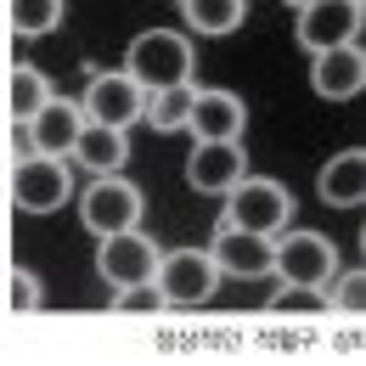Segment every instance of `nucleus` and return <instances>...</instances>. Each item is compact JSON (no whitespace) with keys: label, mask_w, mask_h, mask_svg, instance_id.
<instances>
[{"label":"nucleus","mask_w":366,"mask_h":366,"mask_svg":"<svg viewBox=\"0 0 366 366\" xmlns=\"http://www.w3.org/2000/svg\"><path fill=\"white\" fill-rule=\"evenodd\" d=\"M310 85H316V96H327V102H350V96H361L366 91V56L355 46L316 51V62H310Z\"/></svg>","instance_id":"obj_12"},{"label":"nucleus","mask_w":366,"mask_h":366,"mask_svg":"<svg viewBox=\"0 0 366 366\" xmlns=\"http://www.w3.org/2000/svg\"><path fill=\"white\" fill-rule=\"evenodd\" d=\"M321 203H332V209H361L366 203V152L361 147L338 152L321 169Z\"/></svg>","instance_id":"obj_15"},{"label":"nucleus","mask_w":366,"mask_h":366,"mask_svg":"<svg viewBox=\"0 0 366 366\" xmlns=\"http://www.w3.org/2000/svg\"><path fill=\"white\" fill-rule=\"evenodd\" d=\"M141 209H147V197H141L130 181H119V175H96V181L85 186V197H79V220H85L96 237L141 226Z\"/></svg>","instance_id":"obj_6"},{"label":"nucleus","mask_w":366,"mask_h":366,"mask_svg":"<svg viewBox=\"0 0 366 366\" xmlns=\"http://www.w3.org/2000/svg\"><path fill=\"white\" fill-rule=\"evenodd\" d=\"M287 220H293V197H287V186L271 181V175H242V181L226 192V226L276 237V231H287Z\"/></svg>","instance_id":"obj_2"},{"label":"nucleus","mask_w":366,"mask_h":366,"mask_svg":"<svg viewBox=\"0 0 366 366\" xmlns=\"http://www.w3.org/2000/svg\"><path fill=\"white\" fill-rule=\"evenodd\" d=\"M46 102H51V79L40 74V68L17 62V68H11V79H6V107H11V119H17V124H29Z\"/></svg>","instance_id":"obj_18"},{"label":"nucleus","mask_w":366,"mask_h":366,"mask_svg":"<svg viewBox=\"0 0 366 366\" xmlns=\"http://www.w3.org/2000/svg\"><path fill=\"white\" fill-rule=\"evenodd\" d=\"M6 17L23 40H40L62 23V0H6Z\"/></svg>","instance_id":"obj_20"},{"label":"nucleus","mask_w":366,"mask_h":366,"mask_svg":"<svg viewBox=\"0 0 366 366\" xmlns=\"http://www.w3.org/2000/svg\"><path fill=\"white\" fill-rule=\"evenodd\" d=\"M85 119L91 124H113V130H130L141 113H147V91H141L136 79L119 68V74H96L91 91H85Z\"/></svg>","instance_id":"obj_9"},{"label":"nucleus","mask_w":366,"mask_h":366,"mask_svg":"<svg viewBox=\"0 0 366 366\" xmlns=\"http://www.w3.org/2000/svg\"><path fill=\"white\" fill-rule=\"evenodd\" d=\"M271 248L276 237H259V231H242V226H226L214 231V265L220 276H237V282H259V276H271Z\"/></svg>","instance_id":"obj_10"},{"label":"nucleus","mask_w":366,"mask_h":366,"mask_svg":"<svg viewBox=\"0 0 366 366\" xmlns=\"http://www.w3.org/2000/svg\"><path fill=\"white\" fill-rule=\"evenodd\" d=\"M192 40L175 29H147L124 46V74L136 79L141 91H164V85H181L192 79Z\"/></svg>","instance_id":"obj_1"},{"label":"nucleus","mask_w":366,"mask_h":366,"mask_svg":"<svg viewBox=\"0 0 366 366\" xmlns=\"http://www.w3.org/2000/svg\"><path fill=\"white\" fill-rule=\"evenodd\" d=\"M152 282L164 287L169 305H203V299L220 287V265H214V254H203V248H175V254L158 259Z\"/></svg>","instance_id":"obj_8"},{"label":"nucleus","mask_w":366,"mask_h":366,"mask_svg":"<svg viewBox=\"0 0 366 366\" xmlns=\"http://www.w3.org/2000/svg\"><path fill=\"white\" fill-rule=\"evenodd\" d=\"M242 175H248V158H242V147H237V141H197V147H192L186 181L197 186L203 197H226Z\"/></svg>","instance_id":"obj_11"},{"label":"nucleus","mask_w":366,"mask_h":366,"mask_svg":"<svg viewBox=\"0 0 366 366\" xmlns=\"http://www.w3.org/2000/svg\"><path fill=\"white\" fill-rule=\"evenodd\" d=\"M181 11L197 34H231L248 17V0H181Z\"/></svg>","instance_id":"obj_19"},{"label":"nucleus","mask_w":366,"mask_h":366,"mask_svg":"<svg viewBox=\"0 0 366 366\" xmlns=\"http://www.w3.org/2000/svg\"><path fill=\"white\" fill-rule=\"evenodd\" d=\"M332 305H338L344 316H361V310H366V271H344L338 293H332Z\"/></svg>","instance_id":"obj_22"},{"label":"nucleus","mask_w":366,"mask_h":366,"mask_svg":"<svg viewBox=\"0 0 366 366\" xmlns=\"http://www.w3.org/2000/svg\"><path fill=\"white\" fill-rule=\"evenodd\" d=\"M169 299L158 282H130V287H113V316H164Z\"/></svg>","instance_id":"obj_21"},{"label":"nucleus","mask_w":366,"mask_h":366,"mask_svg":"<svg viewBox=\"0 0 366 366\" xmlns=\"http://www.w3.org/2000/svg\"><path fill=\"white\" fill-rule=\"evenodd\" d=\"M11 141H17V158H34V152H40V147H34V130H29V124H17V130H11Z\"/></svg>","instance_id":"obj_24"},{"label":"nucleus","mask_w":366,"mask_h":366,"mask_svg":"<svg viewBox=\"0 0 366 366\" xmlns=\"http://www.w3.org/2000/svg\"><path fill=\"white\" fill-rule=\"evenodd\" d=\"M192 102H197V85L192 79H181V85H164V91H147V124L152 130H164V136H175V130H186V119H192Z\"/></svg>","instance_id":"obj_17"},{"label":"nucleus","mask_w":366,"mask_h":366,"mask_svg":"<svg viewBox=\"0 0 366 366\" xmlns=\"http://www.w3.org/2000/svg\"><path fill=\"white\" fill-rule=\"evenodd\" d=\"M29 130H34V147L51 152V158H68L74 152V141L85 130V107L79 102H62V96H51L46 107L29 119Z\"/></svg>","instance_id":"obj_14"},{"label":"nucleus","mask_w":366,"mask_h":366,"mask_svg":"<svg viewBox=\"0 0 366 366\" xmlns=\"http://www.w3.org/2000/svg\"><path fill=\"white\" fill-rule=\"evenodd\" d=\"M158 242L147 237V231L124 226V231H107L102 237V248H96V271L107 276L113 287H130V282H152V271H158Z\"/></svg>","instance_id":"obj_7"},{"label":"nucleus","mask_w":366,"mask_h":366,"mask_svg":"<svg viewBox=\"0 0 366 366\" xmlns=\"http://www.w3.org/2000/svg\"><path fill=\"white\" fill-rule=\"evenodd\" d=\"M68 192H74V175H68V164L51 158V152H34V158H17V164H11V197H17V209H29V214L62 209Z\"/></svg>","instance_id":"obj_4"},{"label":"nucleus","mask_w":366,"mask_h":366,"mask_svg":"<svg viewBox=\"0 0 366 366\" xmlns=\"http://www.w3.org/2000/svg\"><path fill=\"white\" fill-rule=\"evenodd\" d=\"M74 158H79L91 175H119L124 158H130V141H124V130H113V124H91V119H85V130L74 141Z\"/></svg>","instance_id":"obj_16"},{"label":"nucleus","mask_w":366,"mask_h":366,"mask_svg":"<svg viewBox=\"0 0 366 366\" xmlns=\"http://www.w3.org/2000/svg\"><path fill=\"white\" fill-rule=\"evenodd\" d=\"M271 271L287 287H327L338 276V248L327 237H316V231H276Z\"/></svg>","instance_id":"obj_3"},{"label":"nucleus","mask_w":366,"mask_h":366,"mask_svg":"<svg viewBox=\"0 0 366 366\" xmlns=\"http://www.w3.org/2000/svg\"><path fill=\"white\" fill-rule=\"evenodd\" d=\"M242 124H248V107H242L231 91H203V85H197L192 119H186V130L197 141H237Z\"/></svg>","instance_id":"obj_13"},{"label":"nucleus","mask_w":366,"mask_h":366,"mask_svg":"<svg viewBox=\"0 0 366 366\" xmlns=\"http://www.w3.org/2000/svg\"><path fill=\"white\" fill-rule=\"evenodd\" d=\"M361 17H366L361 0H310V6H299L293 34H299V46L316 56V51H327V46H355Z\"/></svg>","instance_id":"obj_5"},{"label":"nucleus","mask_w":366,"mask_h":366,"mask_svg":"<svg viewBox=\"0 0 366 366\" xmlns=\"http://www.w3.org/2000/svg\"><path fill=\"white\" fill-rule=\"evenodd\" d=\"M287 6H293V11H299V6H310V0H287Z\"/></svg>","instance_id":"obj_25"},{"label":"nucleus","mask_w":366,"mask_h":366,"mask_svg":"<svg viewBox=\"0 0 366 366\" xmlns=\"http://www.w3.org/2000/svg\"><path fill=\"white\" fill-rule=\"evenodd\" d=\"M11 310L17 316L40 310V282H34V271H11Z\"/></svg>","instance_id":"obj_23"}]
</instances>
